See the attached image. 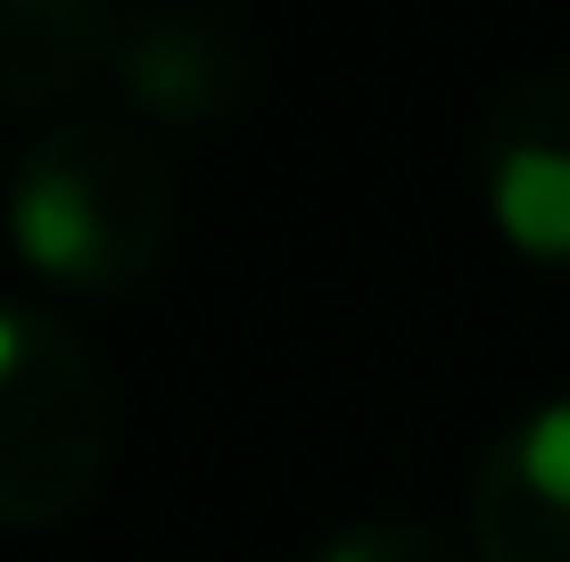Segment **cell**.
<instances>
[{
  "label": "cell",
  "instance_id": "obj_7",
  "mask_svg": "<svg viewBox=\"0 0 570 562\" xmlns=\"http://www.w3.org/2000/svg\"><path fill=\"white\" fill-rule=\"evenodd\" d=\"M306 562H471L463 546H446L430 521H405V513H364L347 530H331Z\"/></svg>",
  "mask_w": 570,
  "mask_h": 562
},
{
  "label": "cell",
  "instance_id": "obj_4",
  "mask_svg": "<svg viewBox=\"0 0 570 562\" xmlns=\"http://www.w3.org/2000/svg\"><path fill=\"white\" fill-rule=\"evenodd\" d=\"M471 554L570 562V397H546L488 438L471 472Z\"/></svg>",
  "mask_w": 570,
  "mask_h": 562
},
{
  "label": "cell",
  "instance_id": "obj_6",
  "mask_svg": "<svg viewBox=\"0 0 570 562\" xmlns=\"http://www.w3.org/2000/svg\"><path fill=\"white\" fill-rule=\"evenodd\" d=\"M116 42L125 17L100 0H0V108L67 100L75 83L116 67Z\"/></svg>",
  "mask_w": 570,
  "mask_h": 562
},
{
  "label": "cell",
  "instance_id": "obj_1",
  "mask_svg": "<svg viewBox=\"0 0 570 562\" xmlns=\"http://www.w3.org/2000/svg\"><path fill=\"white\" fill-rule=\"evenodd\" d=\"M9 240L58 289H141L174 248V166L132 116H58L9 166Z\"/></svg>",
  "mask_w": 570,
  "mask_h": 562
},
{
  "label": "cell",
  "instance_id": "obj_3",
  "mask_svg": "<svg viewBox=\"0 0 570 562\" xmlns=\"http://www.w3.org/2000/svg\"><path fill=\"white\" fill-rule=\"evenodd\" d=\"M480 199L513 257L570 274V67H529L488 100Z\"/></svg>",
  "mask_w": 570,
  "mask_h": 562
},
{
  "label": "cell",
  "instance_id": "obj_2",
  "mask_svg": "<svg viewBox=\"0 0 570 562\" xmlns=\"http://www.w3.org/2000/svg\"><path fill=\"white\" fill-rule=\"evenodd\" d=\"M116 447L108 373L67 315L0 298V530H50L100 489Z\"/></svg>",
  "mask_w": 570,
  "mask_h": 562
},
{
  "label": "cell",
  "instance_id": "obj_5",
  "mask_svg": "<svg viewBox=\"0 0 570 562\" xmlns=\"http://www.w3.org/2000/svg\"><path fill=\"white\" fill-rule=\"evenodd\" d=\"M108 75L149 125H224L257 83V42L224 9H149L125 26Z\"/></svg>",
  "mask_w": 570,
  "mask_h": 562
}]
</instances>
